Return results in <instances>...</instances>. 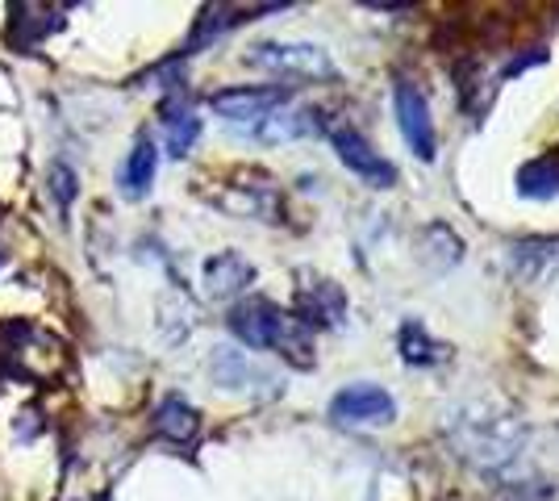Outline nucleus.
<instances>
[{
	"label": "nucleus",
	"instance_id": "nucleus-1",
	"mask_svg": "<svg viewBox=\"0 0 559 501\" xmlns=\"http://www.w3.org/2000/svg\"><path fill=\"white\" fill-rule=\"evenodd\" d=\"M68 343L55 331L29 322V318H9L0 326V377L22 384H63L68 381Z\"/></svg>",
	"mask_w": 559,
	"mask_h": 501
},
{
	"label": "nucleus",
	"instance_id": "nucleus-2",
	"mask_svg": "<svg viewBox=\"0 0 559 501\" xmlns=\"http://www.w3.org/2000/svg\"><path fill=\"white\" fill-rule=\"evenodd\" d=\"M230 334L238 343L255 347V351H276L288 359L293 368H313L318 363V347H313V331L305 326L297 313L280 310L276 301H242L230 310Z\"/></svg>",
	"mask_w": 559,
	"mask_h": 501
},
{
	"label": "nucleus",
	"instance_id": "nucleus-3",
	"mask_svg": "<svg viewBox=\"0 0 559 501\" xmlns=\"http://www.w3.org/2000/svg\"><path fill=\"white\" fill-rule=\"evenodd\" d=\"M522 439H526V430H522V422L513 414H492V409H480V406L460 409L455 422H451V443L460 448L464 460H472L485 473L518 460Z\"/></svg>",
	"mask_w": 559,
	"mask_h": 501
},
{
	"label": "nucleus",
	"instance_id": "nucleus-4",
	"mask_svg": "<svg viewBox=\"0 0 559 501\" xmlns=\"http://www.w3.org/2000/svg\"><path fill=\"white\" fill-rule=\"evenodd\" d=\"M247 63L280 75V80H334L338 75L334 59L313 43H259L251 47Z\"/></svg>",
	"mask_w": 559,
	"mask_h": 501
},
{
	"label": "nucleus",
	"instance_id": "nucleus-5",
	"mask_svg": "<svg viewBox=\"0 0 559 501\" xmlns=\"http://www.w3.org/2000/svg\"><path fill=\"white\" fill-rule=\"evenodd\" d=\"M393 105H396V126L405 146L418 155L421 164H430L439 155V134H435V118H430V100L414 80H396L393 84Z\"/></svg>",
	"mask_w": 559,
	"mask_h": 501
},
{
	"label": "nucleus",
	"instance_id": "nucleus-6",
	"mask_svg": "<svg viewBox=\"0 0 559 501\" xmlns=\"http://www.w3.org/2000/svg\"><path fill=\"white\" fill-rule=\"evenodd\" d=\"M330 143H334V151H338V159L347 164V171H355L368 189H393L396 184V167L376 151L355 126H347V121H338V126H330Z\"/></svg>",
	"mask_w": 559,
	"mask_h": 501
},
{
	"label": "nucleus",
	"instance_id": "nucleus-7",
	"mask_svg": "<svg viewBox=\"0 0 559 501\" xmlns=\"http://www.w3.org/2000/svg\"><path fill=\"white\" fill-rule=\"evenodd\" d=\"M330 418L338 427H384L396 418V402L380 384H347L343 393H334Z\"/></svg>",
	"mask_w": 559,
	"mask_h": 501
},
{
	"label": "nucleus",
	"instance_id": "nucleus-8",
	"mask_svg": "<svg viewBox=\"0 0 559 501\" xmlns=\"http://www.w3.org/2000/svg\"><path fill=\"white\" fill-rule=\"evenodd\" d=\"M288 105V88H222V93L210 96V109L217 118H226L230 126H259V121L267 118V114H276Z\"/></svg>",
	"mask_w": 559,
	"mask_h": 501
},
{
	"label": "nucleus",
	"instance_id": "nucleus-9",
	"mask_svg": "<svg viewBox=\"0 0 559 501\" xmlns=\"http://www.w3.org/2000/svg\"><path fill=\"white\" fill-rule=\"evenodd\" d=\"M68 25V4H9V47L34 50Z\"/></svg>",
	"mask_w": 559,
	"mask_h": 501
},
{
	"label": "nucleus",
	"instance_id": "nucleus-10",
	"mask_svg": "<svg viewBox=\"0 0 559 501\" xmlns=\"http://www.w3.org/2000/svg\"><path fill=\"white\" fill-rule=\"evenodd\" d=\"M510 272L522 285H543L559 272V235L510 242Z\"/></svg>",
	"mask_w": 559,
	"mask_h": 501
},
{
	"label": "nucleus",
	"instance_id": "nucleus-11",
	"mask_svg": "<svg viewBox=\"0 0 559 501\" xmlns=\"http://www.w3.org/2000/svg\"><path fill=\"white\" fill-rule=\"evenodd\" d=\"M297 318L305 326H343L347 322V293L334 281H305L297 288Z\"/></svg>",
	"mask_w": 559,
	"mask_h": 501
},
{
	"label": "nucleus",
	"instance_id": "nucleus-12",
	"mask_svg": "<svg viewBox=\"0 0 559 501\" xmlns=\"http://www.w3.org/2000/svg\"><path fill=\"white\" fill-rule=\"evenodd\" d=\"M251 281H255V267L242 260L238 251H217L205 263V297H213V301H230Z\"/></svg>",
	"mask_w": 559,
	"mask_h": 501
},
{
	"label": "nucleus",
	"instance_id": "nucleus-13",
	"mask_svg": "<svg viewBox=\"0 0 559 501\" xmlns=\"http://www.w3.org/2000/svg\"><path fill=\"white\" fill-rule=\"evenodd\" d=\"M318 130V118L309 114V109H276V114H267V118L259 121V126H251L247 134L255 139V143H293V139H305V134H313Z\"/></svg>",
	"mask_w": 559,
	"mask_h": 501
},
{
	"label": "nucleus",
	"instance_id": "nucleus-14",
	"mask_svg": "<svg viewBox=\"0 0 559 501\" xmlns=\"http://www.w3.org/2000/svg\"><path fill=\"white\" fill-rule=\"evenodd\" d=\"M155 430L164 434L167 443H197V434H201V414L188 406L185 397H164L159 409H155Z\"/></svg>",
	"mask_w": 559,
	"mask_h": 501
},
{
	"label": "nucleus",
	"instance_id": "nucleus-15",
	"mask_svg": "<svg viewBox=\"0 0 559 501\" xmlns=\"http://www.w3.org/2000/svg\"><path fill=\"white\" fill-rule=\"evenodd\" d=\"M164 139H167V155H171V159L192 155V146H197V139H201V118L192 114V105H185V100H167L164 105Z\"/></svg>",
	"mask_w": 559,
	"mask_h": 501
},
{
	"label": "nucleus",
	"instance_id": "nucleus-16",
	"mask_svg": "<svg viewBox=\"0 0 559 501\" xmlns=\"http://www.w3.org/2000/svg\"><path fill=\"white\" fill-rule=\"evenodd\" d=\"M213 381L222 384V389H251L255 384H276L267 372H259L251 359L242 356V351H234V347H217L213 351V363H210Z\"/></svg>",
	"mask_w": 559,
	"mask_h": 501
},
{
	"label": "nucleus",
	"instance_id": "nucleus-17",
	"mask_svg": "<svg viewBox=\"0 0 559 501\" xmlns=\"http://www.w3.org/2000/svg\"><path fill=\"white\" fill-rule=\"evenodd\" d=\"M155 167H159V151H155V143H151V139H139L134 151L126 155V167H121V192L134 196V201L146 196L151 184H155Z\"/></svg>",
	"mask_w": 559,
	"mask_h": 501
},
{
	"label": "nucleus",
	"instance_id": "nucleus-18",
	"mask_svg": "<svg viewBox=\"0 0 559 501\" xmlns=\"http://www.w3.org/2000/svg\"><path fill=\"white\" fill-rule=\"evenodd\" d=\"M518 192L526 201H551L559 196V155H538L518 171Z\"/></svg>",
	"mask_w": 559,
	"mask_h": 501
},
{
	"label": "nucleus",
	"instance_id": "nucleus-19",
	"mask_svg": "<svg viewBox=\"0 0 559 501\" xmlns=\"http://www.w3.org/2000/svg\"><path fill=\"white\" fill-rule=\"evenodd\" d=\"M401 356H405V363H414V368H430V363L451 359V347L439 343V338H430L421 326L409 322V326H401Z\"/></svg>",
	"mask_w": 559,
	"mask_h": 501
},
{
	"label": "nucleus",
	"instance_id": "nucleus-20",
	"mask_svg": "<svg viewBox=\"0 0 559 501\" xmlns=\"http://www.w3.org/2000/svg\"><path fill=\"white\" fill-rule=\"evenodd\" d=\"M47 189H50V196H55V210L68 214L71 205H75V192H80V184H75V167L63 164V159H55L47 171Z\"/></svg>",
	"mask_w": 559,
	"mask_h": 501
},
{
	"label": "nucleus",
	"instance_id": "nucleus-21",
	"mask_svg": "<svg viewBox=\"0 0 559 501\" xmlns=\"http://www.w3.org/2000/svg\"><path fill=\"white\" fill-rule=\"evenodd\" d=\"M426 239H430V242H439V251H435V260L443 263V267H455V263H460V255H464V242L455 239V235H451L447 226H430V230H426Z\"/></svg>",
	"mask_w": 559,
	"mask_h": 501
},
{
	"label": "nucleus",
	"instance_id": "nucleus-22",
	"mask_svg": "<svg viewBox=\"0 0 559 501\" xmlns=\"http://www.w3.org/2000/svg\"><path fill=\"white\" fill-rule=\"evenodd\" d=\"M0 267H4V251H0Z\"/></svg>",
	"mask_w": 559,
	"mask_h": 501
}]
</instances>
